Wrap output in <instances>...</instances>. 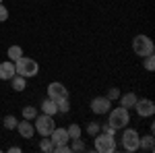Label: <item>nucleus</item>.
I'll return each mask as SVG.
<instances>
[{"label": "nucleus", "mask_w": 155, "mask_h": 153, "mask_svg": "<svg viewBox=\"0 0 155 153\" xmlns=\"http://www.w3.org/2000/svg\"><path fill=\"white\" fill-rule=\"evenodd\" d=\"M106 97L110 99V101H114V99H118V97H120V89H116V87H112V89L107 91V95H106Z\"/></svg>", "instance_id": "bb28decb"}, {"label": "nucleus", "mask_w": 155, "mask_h": 153, "mask_svg": "<svg viewBox=\"0 0 155 153\" xmlns=\"http://www.w3.org/2000/svg\"><path fill=\"white\" fill-rule=\"evenodd\" d=\"M139 149H143V151H153V135H149V137H143V139H139Z\"/></svg>", "instance_id": "dca6fc26"}, {"label": "nucleus", "mask_w": 155, "mask_h": 153, "mask_svg": "<svg viewBox=\"0 0 155 153\" xmlns=\"http://www.w3.org/2000/svg\"><path fill=\"white\" fill-rule=\"evenodd\" d=\"M112 126L116 130H122V128H126V124L130 122V114H128V110L126 108H114L112 112H110V120H107Z\"/></svg>", "instance_id": "7ed1b4c3"}, {"label": "nucleus", "mask_w": 155, "mask_h": 153, "mask_svg": "<svg viewBox=\"0 0 155 153\" xmlns=\"http://www.w3.org/2000/svg\"><path fill=\"white\" fill-rule=\"evenodd\" d=\"M8 60H12V62H17V60L23 56V50H21V46H11L8 48Z\"/></svg>", "instance_id": "f3484780"}, {"label": "nucleus", "mask_w": 155, "mask_h": 153, "mask_svg": "<svg viewBox=\"0 0 155 153\" xmlns=\"http://www.w3.org/2000/svg\"><path fill=\"white\" fill-rule=\"evenodd\" d=\"M118 99H120V106H122V108L130 110V108H134V104H137V99H139V97H137L134 93H126V95H120Z\"/></svg>", "instance_id": "ddd939ff"}, {"label": "nucleus", "mask_w": 155, "mask_h": 153, "mask_svg": "<svg viewBox=\"0 0 155 153\" xmlns=\"http://www.w3.org/2000/svg\"><path fill=\"white\" fill-rule=\"evenodd\" d=\"M56 110H58L60 114H66V112L71 110V104H68V97H64V99H58V101H56Z\"/></svg>", "instance_id": "a211bd4d"}, {"label": "nucleus", "mask_w": 155, "mask_h": 153, "mask_svg": "<svg viewBox=\"0 0 155 153\" xmlns=\"http://www.w3.org/2000/svg\"><path fill=\"white\" fill-rule=\"evenodd\" d=\"M41 112H44V114H50V116H54V114H56V112H58V110H56V101H54V99H44V104H41Z\"/></svg>", "instance_id": "2eb2a0df"}, {"label": "nucleus", "mask_w": 155, "mask_h": 153, "mask_svg": "<svg viewBox=\"0 0 155 153\" xmlns=\"http://www.w3.org/2000/svg\"><path fill=\"white\" fill-rule=\"evenodd\" d=\"M87 132H89L91 137H95L97 132H99V124H97V122H89V124H87Z\"/></svg>", "instance_id": "a878e982"}, {"label": "nucleus", "mask_w": 155, "mask_h": 153, "mask_svg": "<svg viewBox=\"0 0 155 153\" xmlns=\"http://www.w3.org/2000/svg\"><path fill=\"white\" fill-rule=\"evenodd\" d=\"M52 147H54V143H52V139H48V137H44V139H41V143H39V149H41V151H52Z\"/></svg>", "instance_id": "5701e85b"}, {"label": "nucleus", "mask_w": 155, "mask_h": 153, "mask_svg": "<svg viewBox=\"0 0 155 153\" xmlns=\"http://www.w3.org/2000/svg\"><path fill=\"white\" fill-rule=\"evenodd\" d=\"M35 116H37V110L33 106H25L23 108V118L25 120H33Z\"/></svg>", "instance_id": "412c9836"}, {"label": "nucleus", "mask_w": 155, "mask_h": 153, "mask_svg": "<svg viewBox=\"0 0 155 153\" xmlns=\"http://www.w3.org/2000/svg\"><path fill=\"white\" fill-rule=\"evenodd\" d=\"M52 151H56V153H68V151H71V145H66V143H62V145H54V147H52Z\"/></svg>", "instance_id": "393cba45"}, {"label": "nucleus", "mask_w": 155, "mask_h": 153, "mask_svg": "<svg viewBox=\"0 0 155 153\" xmlns=\"http://www.w3.org/2000/svg\"><path fill=\"white\" fill-rule=\"evenodd\" d=\"M11 85H12V89H15V91H23L25 87H27V79L21 77V75H15V77L11 79Z\"/></svg>", "instance_id": "4468645a"}, {"label": "nucleus", "mask_w": 155, "mask_h": 153, "mask_svg": "<svg viewBox=\"0 0 155 153\" xmlns=\"http://www.w3.org/2000/svg\"><path fill=\"white\" fill-rule=\"evenodd\" d=\"M132 50H134V54H137V56L145 58V56L153 54L155 46H153V42H151L147 35H137L134 39H132Z\"/></svg>", "instance_id": "20e7f679"}, {"label": "nucleus", "mask_w": 155, "mask_h": 153, "mask_svg": "<svg viewBox=\"0 0 155 153\" xmlns=\"http://www.w3.org/2000/svg\"><path fill=\"white\" fill-rule=\"evenodd\" d=\"M15 75H17V71H15V62L12 60H6V62L0 64V79L2 81H11Z\"/></svg>", "instance_id": "9d476101"}, {"label": "nucleus", "mask_w": 155, "mask_h": 153, "mask_svg": "<svg viewBox=\"0 0 155 153\" xmlns=\"http://www.w3.org/2000/svg\"><path fill=\"white\" fill-rule=\"evenodd\" d=\"M124 132H122V147H124V151L128 153H134L137 149H139V132L134 128H122Z\"/></svg>", "instance_id": "423d86ee"}, {"label": "nucleus", "mask_w": 155, "mask_h": 153, "mask_svg": "<svg viewBox=\"0 0 155 153\" xmlns=\"http://www.w3.org/2000/svg\"><path fill=\"white\" fill-rule=\"evenodd\" d=\"M33 120H35L33 126H35V130L41 137H50V132L56 128V122H54V118L50 116V114H37Z\"/></svg>", "instance_id": "39448f33"}, {"label": "nucleus", "mask_w": 155, "mask_h": 153, "mask_svg": "<svg viewBox=\"0 0 155 153\" xmlns=\"http://www.w3.org/2000/svg\"><path fill=\"white\" fill-rule=\"evenodd\" d=\"M110 106H112V101L107 97H93V101H91L93 114H107L110 112Z\"/></svg>", "instance_id": "1a4fd4ad"}, {"label": "nucleus", "mask_w": 155, "mask_h": 153, "mask_svg": "<svg viewBox=\"0 0 155 153\" xmlns=\"http://www.w3.org/2000/svg\"><path fill=\"white\" fill-rule=\"evenodd\" d=\"M17 130H19V135H21L23 139H31L33 132H35V126L25 120V122H17Z\"/></svg>", "instance_id": "f8f14e48"}, {"label": "nucleus", "mask_w": 155, "mask_h": 153, "mask_svg": "<svg viewBox=\"0 0 155 153\" xmlns=\"http://www.w3.org/2000/svg\"><path fill=\"white\" fill-rule=\"evenodd\" d=\"M68 141H71V151H85V143L81 141V137L68 139Z\"/></svg>", "instance_id": "6ab92c4d"}, {"label": "nucleus", "mask_w": 155, "mask_h": 153, "mask_svg": "<svg viewBox=\"0 0 155 153\" xmlns=\"http://www.w3.org/2000/svg\"><path fill=\"white\" fill-rule=\"evenodd\" d=\"M134 110H137V114H139L141 118L153 116V114H155V104L151 101V99H137Z\"/></svg>", "instance_id": "6e6552de"}, {"label": "nucleus", "mask_w": 155, "mask_h": 153, "mask_svg": "<svg viewBox=\"0 0 155 153\" xmlns=\"http://www.w3.org/2000/svg\"><path fill=\"white\" fill-rule=\"evenodd\" d=\"M99 130H101V132H107V135H116V128H114V126H112L110 122L101 124V126H99Z\"/></svg>", "instance_id": "cd10ccee"}, {"label": "nucleus", "mask_w": 155, "mask_h": 153, "mask_svg": "<svg viewBox=\"0 0 155 153\" xmlns=\"http://www.w3.org/2000/svg\"><path fill=\"white\" fill-rule=\"evenodd\" d=\"M6 19H8V11H6V6H2V2H0V23L6 21Z\"/></svg>", "instance_id": "c85d7f7f"}, {"label": "nucleus", "mask_w": 155, "mask_h": 153, "mask_svg": "<svg viewBox=\"0 0 155 153\" xmlns=\"http://www.w3.org/2000/svg\"><path fill=\"white\" fill-rule=\"evenodd\" d=\"M0 2H2V0H0Z\"/></svg>", "instance_id": "c756f323"}, {"label": "nucleus", "mask_w": 155, "mask_h": 153, "mask_svg": "<svg viewBox=\"0 0 155 153\" xmlns=\"http://www.w3.org/2000/svg\"><path fill=\"white\" fill-rule=\"evenodd\" d=\"M48 97L50 99H54V101H58V99H64V97H68V89L62 85V83H50L48 85Z\"/></svg>", "instance_id": "0eeeda50"}, {"label": "nucleus", "mask_w": 155, "mask_h": 153, "mask_svg": "<svg viewBox=\"0 0 155 153\" xmlns=\"http://www.w3.org/2000/svg\"><path fill=\"white\" fill-rule=\"evenodd\" d=\"M15 71L17 75H21L25 79H31L39 72V64H37L33 58H27V56H21V58L15 62Z\"/></svg>", "instance_id": "f257e3e1"}, {"label": "nucleus", "mask_w": 155, "mask_h": 153, "mask_svg": "<svg viewBox=\"0 0 155 153\" xmlns=\"http://www.w3.org/2000/svg\"><path fill=\"white\" fill-rule=\"evenodd\" d=\"M17 122H19V120H17L15 116H6L4 120H2V124H4V128H6V130L17 128Z\"/></svg>", "instance_id": "4be33fe9"}, {"label": "nucleus", "mask_w": 155, "mask_h": 153, "mask_svg": "<svg viewBox=\"0 0 155 153\" xmlns=\"http://www.w3.org/2000/svg\"><path fill=\"white\" fill-rule=\"evenodd\" d=\"M50 139H52V143L54 145H62V143H68V132H66V128H54L52 132H50Z\"/></svg>", "instance_id": "9b49d317"}, {"label": "nucleus", "mask_w": 155, "mask_h": 153, "mask_svg": "<svg viewBox=\"0 0 155 153\" xmlns=\"http://www.w3.org/2000/svg\"><path fill=\"white\" fill-rule=\"evenodd\" d=\"M95 151L99 153H114L116 151V139H114V135H107V132H97L95 137Z\"/></svg>", "instance_id": "f03ea898"}, {"label": "nucleus", "mask_w": 155, "mask_h": 153, "mask_svg": "<svg viewBox=\"0 0 155 153\" xmlns=\"http://www.w3.org/2000/svg\"><path fill=\"white\" fill-rule=\"evenodd\" d=\"M66 132H68V137H71V139H77V137H81V126H79L77 122H72L71 126L66 128Z\"/></svg>", "instance_id": "aec40b11"}, {"label": "nucleus", "mask_w": 155, "mask_h": 153, "mask_svg": "<svg viewBox=\"0 0 155 153\" xmlns=\"http://www.w3.org/2000/svg\"><path fill=\"white\" fill-rule=\"evenodd\" d=\"M145 68L151 72L155 68V58H153V54H149V56H145Z\"/></svg>", "instance_id": "b1692460"}]
</instances>
